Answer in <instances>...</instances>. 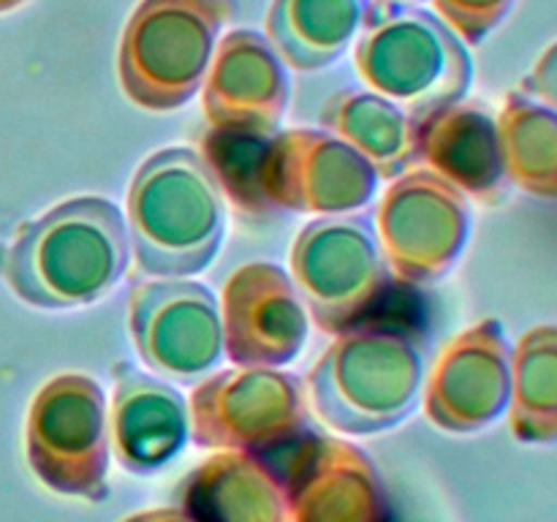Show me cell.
I'll return each mask as SVG.
<instances>
[{"instance_id": "1", "label": "cell", "mask_w": 557, "mask_h": 522, "mask_svg": "<svg viewBox=\"0 0 557 522\" xmlns=\"http://www.w3.org/2000/svg\"><path fill=\"white\" fill-rule=\"evenodd\" d=\"M131 264L125 217L103 196H71L25 221L0 253V275L36 310H76L107 297Z\"/></svg>"}, {"instance_id": "2", "label": "cell", "mask_w": 557, "mask_h": 522, "mask_svg": "<svg viewBox=\"0 0 557 522\" xmlns=\"http://www.w3.org/2000/svg\"><path fill=\"white\" fill-rule=\"evenodd\" d=\"M125 226L139 275L205 272L226 237V201L201 152L174 145L147 156L131 177Z\"/></svg>"}, {"instance_id": "3", "label": "cell", "mask_w": 557, "mask_h": 522, "mask_svg": "<svg viewBox=\"0 0 557 522\" xmlns=\"http://www.w3.org/2000/svg\"><path fill=\"white\" fill-rule=\"evenodd\" d=\"M305 386L315 417L335 433H386L419 406L422 348L397 326H351L315 359Z\"/></svg>"}, {"instance_id": "4", "label": "cell", "mask_w": 557, "mask_h": 522, "mask_svg": "<svg viewBox=\"0 0 557 522\" xmlns=\"http://www.w3.org/2000/svg\"><path fill=\"white\" fill-rule=\"evenodd\" d=\"M359 30L357 74L411 117L466 98L473 76L471 54L438 14L411 3L368 0Z\"/></svg>"}, {"instance_id": "5", "label": "cell", "mask_w": 557, "mask_h": 522, "mask_svg": "<svg viewBox=\"0 0 557 522\" xmlns=\"http://www.w3.org/2000/svg\"><path fill=\"white\" fill-rule=\"evenodd\" d=\"M234 0H139L117 47L120 90L145 112H177L201 90Z\"/></svg>"}, {"instance_id": "6", "label": "cell", "mask_w": 557, "mask_h": 522, "mask_svg": "<svg viewBox=\"0 0 557 522\" xmlns=\"http://www.w3.org/2000/svg\"><path fill=\"white\" fill-rule=\"evenodd\" d=\"M25 457L49 493L87 504L109 498V402L92 375L60 373L33 395Z\"/></svg>"}, {"instance_id": "7", "label": "cell", "mask_w": 557, "mask_h": 522, "mask_svg": "<svg viewBox=\"0 0 557 522\" xmlns=\"http://www.w3.org/2000/svg\"><path fill=\"white\" fill-rule=\"evenodd\" d=\"M310 397L281 368H234L207 375L188 400L190 440L210 451L277 457L310 433Z\"/></svg>"}, {"instance_id": "8", "label": "cell", "mask_w": 557, "mask_h": 522, "mask_svg": "<svg viewBox=\"0 0 557 522\" xmlns=\"http://www.w3.org/2000/svg\"><path fill=\"white\" fill-rule=\"evenodd\" d=\"M379 234L362 215H319L292 245V281L326 335L359 326L389 286Z\"/></svg>"}, {"instance_id": "9", "label": "cell", "mask_w": 557, "mask_h": 522, "mask_svg": "<svg viewBox=\"0 0 557 522\" xmlns=\"http://www.w3.org/2000/svg\"><path fill=\"white\" fill-rule=\"evenodd\" d=\"M379 245L400 283L428 286L449 275L471 234V201L428 166H411L381 196Z\"/></svg>"}, {"instance_id": "10", "label": "cell", "mask_w": 557, "mask_h": 522, "mask_svg": "<svg viewBox=\"0 0 557 522\" xmlns=\"http://www.w3.org/2000/svg\"><path fill=\"white\" fill-rule=\"evenodd\" d=\"M128 332L141 362L177 384L201 378L223 357L221 302L190 277H134Z\"/></svg>"}, {"instance_id": "11", "label": "cell", "mask_w": 557, "mask_h": 522, "mask_svg": "<svg viewBox=\"0 0 557 522\" xmlns=\"http://www.w3.org/2000/svg\"><path fill=\"white\" fill-rule=\"evenodd\" d=\"M259 188L270 210L346 215L373 199L379 174L330 130L288 128L267 141Z\"/></svg>"}, {"instance_id": "12", "label": "cell", "mask_w": 557, "mask_h": 522, "mask_svg": "<svg viewBox=\"0 0 557 522\" xmlns=\"http://www.w3.org/2000/svg\"><path fill=\"white\" fill-rule=\"evenodd\" d=\"M277 457L292 522H392L386 484L362 446L310 430Z\"/></svg>"}, {"instance_id": "13", "label": "cell", "mask_w": 557, "mask_h": 522, "mask_svg": "<svg viewBox=\"0 0 557 522\" xmlns=\"http://www.w3.org/2000/svg\"><path fill=\"white\" fill-rule=\"evenodd\" d=\"M223 353L245 368H283L308 343L310 315L292 275L270 261L234 270L221 294Z\"/></svg>"}, {"instance_id": "14", "label": "cell", "mask_w": 557, "mask_h": 522, "mask_svg": "<svg viewBox=\"0 0 557 522\" xmlns=\"http://www.w3.org/2000/svg\"><path fill=\"white\" fill-rule=\"evenodd\" d=\"M433 427L468 435L500 417L511 395L509 343L498 321L484 319L441 348L422 386Z\"/></svg>"}, {"instance_id": "15", "label": "cell", "mask_w": 557, "mask_h": 522, "mask_svg": "<svg viewBox=\"0 0 557 522\" xmlns=\"http://www.w3.org/2000/svg\"><path fill=\"white\" fill-rule=\"evenodd\" d=\"M286 63L267 36L237 27L218 41L201 85V109L210 128L275 136L288 109Z\"/></svg>"}, {"instance_id": "16", "label": "cell", "mask_w": 557, "mask_h": 522, "mask_svg": "<svg viewBox=\"0 0 557 522\" xmlns=\"http://www.w3.org/2000/svg\"><path fill=\"white\" fill-rule=\"evenodd\" d=\"M109 438L123 471L134 476L158 473L188 444V400L169 381L117 362L112 370Z\"/></svg>"}, {"instance_id": "17", "label": "cell", "mask_w": 557, "mask_h": 522, "mask_svg": "<svg viewBox=\"0 0 557 522\" xmlns=\"http://www.w3.org/2000/svg\"><path fill=\"white\" fill-rule=\"evenodd\" d=\"M417 163H424L473 199L493 201L504 185V156L495 120L476 103H449L413 117Z\"/></svg>"}, {"instance_id": "18", "label": "cell", "mask_w": 557, "mask_h": 522, "mask_svg": "<svg viewBox=\"0 0 557 522\" xmlns=\"http://www.w3.org/2000/svg\"><path fill=\"white\" fill-rule=\"evenodd\" d=\"M174 500L199 522H292L277 468L248 451L207 457L185 473Z\"/></svg>"}, {"instance_id": "19", "label": "cell", "mask_w": 557, "mask_h": 522, "mask_svg": "<svg viewBox=\"0 0 557 522\" xmlns=\"http://www.w3.org/2000/svg\"><path fill=\"white\" fill-rule=\"evenodd\" d=\"M319 123L368 158L379 177L395 179L417 166L413 117L370 87H346L326 98Z\"/></svg>"}, {"instance_id": "20", "label": "cell", "mask_w": 557, "mask_h": 522, "mask_svg": "<svg viewBox=\"0 0 557 522\" xmlns=\"http://www.w3.org/2000/svg\"><path fill=\"white\" fill-rule=\"evenodd\" d=\"M368 0H272L267 41L299 74H315L346 54L362 27Z\"/></svg>"}, {"instance_id": "21", "label": "cell", "mask_w": 557, "mask_h": 522, "mask_svg": "<svg viewBox=\"0 0 557 522\" xmlns=\"http://www.w3.org/2000/svg\"><path fill=\"white\" fill-rule=\"evenodd\" d=\"M506 177L528 194L557 199V117L547 109L511 96L498 117Z\"/></svg>"}, {"instance_id": "22", "label": "cell", "mask_w": 557, "mask_h": 522, "mask_svg": "<svg viewBox=\"0 0 557 522\" xmlns=\"http://www.w3.org/2000/svg\"><path fill=\"white\" fill-rule=\"evenodd\" d=\"M511 427L517 438H547L557 427V330L528 332L511 364Z\"/></svg>"}, {"instance_id": "23", "label": "cell", "mask_w": 557, "mask_h": 522, "mask_svg": "<svg viewBox=\"0 0 557 522\" xmlns=\"http://www.w3.org/2000/svg\"><path fill=\"white\" fill-rule=\"evenodd\" d=\"M272 136H250L232 134V130L210 128L201 139L207 166L215 174L223 196L237 201L243 210L264 212L270 210L259 188V169L264 147Z\"/></svg>"}, {"instance_id": "24", "label": "cell", "mask_w": 557, "mask_h": 522, "mask_svg": "<svg viewBox=\"0 0 557 522\" xmlns=\"http://www.w3.org/2000/svg\"><path fill=\"white\" fill-rule=\"evenodd\" d=\"M511 0H433V9L462 44H479L509 11Z\"/></svg>"}, {"instance_id": "25", "label": "cell", "mask_w": 557, "mask_h": 522, "mask_svg": "<svg viewBox=\"0 0 557 522\" xmlns=\"http://www.w3.org/2000/svg\"><path fill=\"white\" fill-rule=\"evenodd\" d=\"M120 522H199L180 506H158V509L136 511V514L123 517Z\"/></svg>"}, {"instance_id": "26", "label": "cell", "mask_w": 557, "mask_h": 522, "mask_svg": "<svg viewBox=\"0 0 557 522\" xmlns=\"http://www.w3.org/2000/svg\"><path fill=\"white\" fill-rule=\"evenodd\" d=\"M27 0H0V14H9V11L20 9V5H25Z\"/></svg>"}, {"instance_id": "27", "label": "cell", "mask_w": 557, "mask_h": 522, "mask_svg": "<svg viewBox=\"0 0 557 522\" xmlns=\"http://www.w3.org/2000/svg\"><path fill=\"white\" fill-rule=\"evenodd\" d=\"M370 3H411V0H370Z\"/></svg>"}]
</instances>
